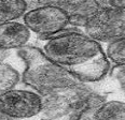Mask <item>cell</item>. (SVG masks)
<instances>
[{
	"instance_id": "15",
	"label": "cell",
	"mask_w": 125,
	"mask_h": 120,
	"mask_svg": "<svg viewBox=\"0 0 125 120\" xmlns=\"http://www.w3.org/2000/svg\"><path fill=\"white\" fill-rule=\"evenodd\" d=\"M7 120H14V119H10V118H8Z\"/></svg>"
},
{
	"instance_id": "11",
	"label": "cell",
	"mask_w": 125,
	"mask_h": 120,
	"mask_svg": "<svg viewBox=\"0 0 125 120\" xmlns=\"http://www.w3.org/2000/svg\"><path fill=\"white\" fill-rule=\"evenodd\" d=\"M105 54L108 60L119 66H125V38L109 43Z\"/></svg>"
},
{
	"instance_id": "5",
	"label": "cell",
	"mask_w": 125,
	"mask_h": 120,
	"mask_svg": "<svg viewBox=\"0 0 125 120\" xmlns=\"http://www.w3.org/2000/svg\"><path fill=\"white\" fill-rule=\"evenodd\" d=\"M43 109V100L38 93L12 89L0 95V113L10 119H27Z\"/></svg>"
},
{
	"instance_id": "14",
	"label": "cell",
	"mask_w": 125,
	"mask_h": 120,
	"mask_svg": "<svg viewBox=\"0 0 125 120\" xmlns=\"http://www.w3.org/2000/svg\"><path fill=\"white\" fill-rule=\"evenodd\" d=\"M7 119H8V118H7L6 116H3V115L0 113V120H7Z\"/></svg>"
},
{
	"instance_id": "3",
	"label": "cell",
	"mask_w": 125,
	"mask_h": 120,
	"mask_svg": "<svg viewBox=\"0 0 125 120\" xmlns=\"http://www.w3.org/2000/svg\"><path fill=\"white\" fill-rule=\"evenodd\" d=\"M84 33L98 43H112L125 38V10L104 7L85 23Z\"/></svg>"
},
{
	"instance_id": "13",
	"label": "cell",
	"mask_w": 125,
	"mask_h": 120,
	"mask_svg": "<svg viewBox=\"0 0 125 120\" xmlns=\"http://www.w3.org/2000/svg\"><path fill=\"white\" fill-rule=\"evenodd\" d=\"M8 56H9V51H3V49H0V63H1V62L3 61Z\"/></svg>"
},
{
	"instance_id": "4",
	"label": "cell",
	"mask_w": 125,
	"mask_h": 120,
	"mask_svg": "<svg viewBox=\"0 0 125 120\" xmlns=\"http://www.w3.org/2000/svg\"><path fill=\"white\" fill-rule=\"evenodd\" d=\"M23 19L30 32L32 31L49 39L64 31L69 25V17L66 12L44 1H39L37 7L26 12Z\"/></svg>"
},
{
	"instance_id": "1",
	"label": "cell",
	"mask_w": 125,
	"mask_h": 120,
	"mask_svg": "<svg viewBox=\"0 0 125 120\" xmlns=\"http://www.w3.org/2000/svg\"><path fill=\"white\" fill-rule=\"evenodd\" d=\"M43 53L79 82H97L108 73L110 62L97 41L78 30L62 31L49 39Z\"/></svg>"
},
{
	"instance_id": "9",
	"label": "cell",
	"mask_w": 125,
	"mask_h": 120,
	"mask_svg": "<svg viewBox=\"0 0 125 120\" xmlns=\"http://www.w3.org/2000/svg\"><path fill=\"white\" fill-rule=\"evenodd\" d=\"M95 120H125V103L109 101L103 103L94 111Z\"/></svg>"
},
{
	"instance_id": "7",
	"label": "cell",
	"mask_w": 125,
	"mask_h": 120,
	"mask_svg": "<svg viewBox=\"0 0 125 120\" xmlns=\"http://www.w3.org/2000/svg\"><path fill=\"white\" fill-rule=\"evenodd\" d=\"M31 32L20 22H9L0 24V49L8 51L22 48L27 45Z\"/></svg>"
},
{
	"instance_id": "12",
	"label": "cell",
	"mask_w": 125,
	"mask_h": 120,
	"mask_svg": "<svg viewBox=\"0 0 125 120\" xmlns=\"http://www.w3.org/2000/svg\"><path fill=\"white\" fill-rule=\"evenodd\" d=\"M107 7L114 8V9L125 10V1H105Z\"/></svg>"
},
{
	"instance_id": "10",
	"label": "cell",
	"mask_w": 125,
	"mask_h": 120,
	"mask_svg": "<svg viewBox=\"0 0 125 120\" xmlns=\"http://www.w3.org/2000/svg\"><path fill=\"white\" fill-rule=\"evenodd\" d=\"M21 79L20 73L9 63H0V95L14 89Z\"/></svg>"
},
{
	"instance_id": "8",
	"label": "cell",
	"mask_w": 125,
	"mask_h": 120,
	"mask_svg": "<svg viewBox=\"0 0 125 120\" xmlns=\"http://www.w3.org/2000/svg\"><path fill=\"white\" fill-rule=\"evenodd\" d=\"M28 4L23 0H6L0 1V24L16 22L17 18L24 16Z\"/></svg>"
},
{
	"instance_id": "6",
	"label": "cell",
	"mask_w": 125,
	"mask_h": 120,
	"mask_svg": "<svg viewBox=\"0 0 125 120\" xmlns=\"http://www.w3.org/2000/svg\"><path fill=\"white\" fill-rule=\"evenodd\" d=\"M45 3L61 8L69 17V24L84 27L85 23L101 8L107 7L105 1H44Z\"/></svg>"
},
{
	"instance_id": "2",
	"label": "cell",
	"mask_w": 125,
	"mask_h": 120,
	"mask_svg": "<svg viewBox=\"0 0 125 120\" xmlns=\"http://www.w3.org/2000/svg\"><path fill=\"white\" fill-rule=\"evenodd\" d=\"M17 54L26 63L23 82L41 94L50 95L80 84L73 75L51 61L42 49L26 45L17 49Z\"/></svg>"
}]
</instances>
